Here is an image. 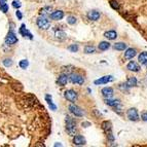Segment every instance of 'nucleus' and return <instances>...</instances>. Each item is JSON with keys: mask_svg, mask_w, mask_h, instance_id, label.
<instances>
[{"mask_svg": "<svg viewBox=\"0 0 147 147\" xmlns=\"http://www.w3.org/2000/svg\"><path fill=\"white\" fill-rule=\"evenodd\" d=\"M66 131L70 136H75L76 133H77L76 122L70 116L66 117Z\"/></svg>", "mask_w": 147, "mask_h": 147, "instance_id": "obj_1", "label": "nucleus"}, {"mask_svg": "<svg viewBox=\"0 0 147 147\" xmlns=\"http://www.w3.org/2000/svg\"><path fill=\"white\" fill-rule=\"evenodd\" d=\"M36 25H37V27L41 30H47L48 28H50V22L44 15H40L36 20Z\"/></svg>", "mask_w": 147, "mask_h": 147, "instance_id": "obj_2", "label": "nucleus"}, {"mask_svg": "<svg viewBox=\"0 0 147 147\" xmlns=\"http://www.w3.org/2000/svg\"><path fill=\"white\" fill-rule=\"evenodd\" d=\"M102 129L104 130V132L107 134V137L110 141L114 140V137L112 135V125L110 122H103L102 123Z\"/></svg>", "mask_w": 147, "mask_h": 147, "instance_id": "obj_3", "label": "nucleus"}, {"mask_svg": "<svg viewBox=\"0 0 147 147\" xmlns=\"http://www.w3.org/2000/svg\"><path fill=\"white\" fill-rule=\"evenodd\" d=\"M16 42H18V37H16L15 33L12 30H10L9 32L7 33V35L5 37V44H7V45H14Z\"/></svg>", "mask_w": 147, "mask_h": 147, "instance_id": "obj_4", "label": "nucleus"}, {"mask_svg": "<svg viewBox=\"0 0 147 147\" xmlns=\"http://www.w3.org/2000/svg\"><path fill=\"white\" fill-rule=\"evenodd\" d=\"M68 76H69V80H70L72 83H76V84L81 85L84 82L83 76H81L78 73H71L70 75H68Z\"/></svg>", "mask_w": 147, "mask_h": 147, "instance_id": "obj_5", "label": "nucleus"}, {"mask_svg": "<svg viewBox=\"0 0 147 147\" xmlns=\"http://www.w3.org/2000/svg\"><path fill=\"white\" fill-rule=\"evenodd\" d=\"M68 108H69V111H70L74 116H76V117H81V116H83V111L81 110V108H79L77 105L71 104V105H69Z\"/></svg>", "mask_w": 147, "mask_h": 147, "instance_id": "obj_6", "label": "nucleus"}, {"mask_svg": "<svg viewBox=\"0 0 147 147\" xmlns=\"http://www.w3.org/2000/svg\"><path fill=\"white\" fill-rule=\"evenodd\" d=\"M127 116L132 122H137L139 119V114H138V111L136 108H130L127 111Z\"/></svg>", "mask_w": 147, "mask_h": 147, "instance_id": "obj_7", "label": "nucleus"}, {"mask_svg": "<svg viewBox=\"0 0 147 147\" xmlns=\"http://www.w3.org/2000/svg\"><path fill=\"white\" fill-rule=\"evenodd\" d=\"M64 97L70 102H75L77 100V97H78V95H77V93L74 91V90H68L65 92L64 94Z\"/></svg>", "mask_w": 147, "mask_h": 147, "instance_id": "obj_8", "label": "nucleus"}, {"mask_svg": "<svg viewBox=\"0 0 147 147\" xmlns=\"http://www.w3.org/2000/svg\"><path fill=\"white\" fill-rule=\"evenodd\" d=\"M113 80V76L112 75H106V76H103V77H100L99 79L95 80V84L96 85H101V84H106L110 81Z\"/></svg>", "mask_w": 147, "mask_h": 147, "instance_id": "obj_9", "label": "nucleus"}, {"mask_svg": "<svg viewBox=\"0 0 147 147\" xmlns=\"http://www.w3.org/2000/svg\"><path fill=\"white\" fill-rule=\"evenodd\" d=\"M19 32H20V34H21L22 36L27 37V38H29L30 40H32V39H33V35H32V33H31L28 29H26V25H25V24H22V25H21V28H20Z\"/></svg>", "mask_w": 147, "mask_h": 147, "instance_id": "obj_10", "label": "nucleus"}, {"mask_svg": "<svg viewBox=\"0 0 147 147\" xmlns=\"http://www.w3.org/2000/svg\"><path fill=\"white\" fill-rule=\"evenodd\" d=\"M102 96L106 98V99H109V98H112L114 95V91L112 88H110V86H106V88L102 89Z\"/></svg>", "mask_w": 147, "mask_h": 147, "instance_id": "obj_11", "label": "nucleus"}, {"mask_svg": "<svg viewBox=\"0 0 147 147\" xmlns=\"http://www.w3.org/2000/svg\"><path fill=\"white\" fill-rule=\"evenodd\" d=\"M73 144L74 145H77V146H81V145H84L86 143V140L85 138L81 135H76V136H73Z\"/></svg>", "mask_w": 147, "mask_h": 147, "instance_id": "obj_12", "label": "nucleus"}, {"mask_svg": "<svg viewBox=\"0 0 147 147\" xmlns=\"http://www.w3.org/2000/svg\"><path fill=\"white\" fill-rule=\"evenodd\" d=\"M49 18L54 21H60L64 18V12L62 10H55L49 14Z\"/></svg>", "mask_w": 147, "mask_h": 147, "instance_id": "obj_13", "label": "nucleus"}, {"mask_svg": "<svg viewBox=\"0 0 147 147\" xmlns=\"http://www.w3.org/2000/svg\"><path fill=\"white\" fill-rule=\"evenodd\" d=\"M86 16H88V19H89L90 21L96 22V21H98V20L100 19L101 14H100V12H99V11H97V10H91V11H89V12H88Z\"/></svg>", "mask_w": 147, "mask_h": 147, "instance_id": "obj_14", "label": "nucleus"}, {"mask_svg": "<svg viewBox=\"0 0 147 147\" xmlns=\"http://www.w3.org/2000/svg\"><path fill=\"white\" fill-rule=\"evenodd\" d=\"M127 69L130 71H133V72H139L140 71V66L138 65L135 61H131L127 65Z\"/></svg>", "mask_w": 147, "mask_h": 147, "instance_id": "obj_15", "label": "nucleus"}, {"mask_svg": "<svg viewBox=\"0 0 147 147\" xmlns=\"http://www.w3.org/2000/svg\"><path fill=\"white\" fill-rule=\"evenodd\" d=\"M68 81H69V76L67 74H61V75L59 76L58 80H57V82L59 83V85H61V86L66 85Z\"/></svg>", "mask_w": 147, "mask_h": 147, "instance_id": "obj_16", "label": "nucleus"}, {"mask_svg": "<svg viewBox=\"0 0 147 147\" xmlns=\"http://www.w3.org/2000/svg\"><path fill=\"white\" fill-rule=\"evenodd\" d=\"M137 55V50L135 48H128L125 53V58L127 60H132Z\"/></svg>", "mask_w": 147, "mask_h": 147, "instance_id": "obj_17", "label": "nucleus"}, {"mask_svg": "<svg viewBox=\"0 0 147 147\" xmlns=\"http://www.w3.org/2000/svg\"><path fill=\"white\" fill-rule=\"evenodd\" d=\"M104 36L108 39V40H114L116 37H117V33L116 31L114 30H109V31H106L104 33Z\"/></svg>", "mask_w": 147, "mask_h": 147, "instance_id": "obj_18", "label": "nucleus"}, {"mask_svg": "<svg viewBox=\"0 0 147 147\" xmlns=\"http://www.w3.org/2000/svg\"><path fill=\"white\" fill-rule=\"evenodd\" d=\"M105 104L110 106V107H117V106H120V101L119 100H111V98L109 99H106L105 100Z\"/></svg>", "mask_w": 147, "mask_h": 147, "instance_id": "obj_19", "label": "nucleus"}, {"mask_svg": "<svg viewBox=\"0 0 147 147\" xmlns=\"http://www.w3.org/2000/svg\"><path fill=\"white\" fill-rule=\"evenodd\" d=\"M45 101L47 102V104H48L50 110H53V111H56V110H57V106L54 104V102H53V97H51L50 95H46V96H45Z\"/></svg>", "mask_w": 147, "mask_h": 147, "instance_id": "obj_20", "label": "nucleus"}, {"mask_svg": "<svg viewBox=\"0 0 147 147\" xmlns=\"http://www.w3.org/2000/svg\"><path fill=\"white\" fill-rule=\"evenodd\" d=\"M138 61H139L140 64L145 65V63L147 62V53L146 51H143V53H141L139 55V57H138Z\"/></svg>", "mask_w": 147, "mask_h": 147, "instance_id": "obj_21", "label": "nucleus"}, {"mask_svg": "<svg viewBox=\"0 0 147 147\" xmlns=\"http://www.w3.org/2000/svg\"><path fill=\"white\" fill-rule=\"evenodd\" d=\"M126 84L129 86V88H133V86H136L137 85V78L136 77H129V79L127 80Z\"/></svg>", "mask_w": 147, "mask_h": 147, "instance_id": "obj_22", "label": "nucleus"}, {"mask_svg": "<svg viewBox=\"0 0 147 147\" xmlns=\"http://www.w3.org/2000/svg\"><path fill=\"white\" fill-rule=\"evenodd\" d=\"M55 36L58 40H64L66 38V33L62 30H57L55 33Z\"/></svg>", "mask_w": 147, "mask_h": 147, "instance_id": "obj_23", "label": "nucleus"}, {"mask_svg": "<svg viewBox=\"0 0 147 147\" xmlns=\"http://www.w3.org/2000/svg\"><path fill=\"white\" fill-rule=\"evenodd\" d=\"M51 7L50 6H45V7H43L42 9H40V11H39V14L40 15H44V16H46V15H49L51 12Z\"/></svg>", "mask_w": 147, "mask_h": 147, "instance_id": "obj_24", "label": "nucleus"}, {"mask_svg": "<svg viewBox=\"0 0 147 147\" xmlns=\"http://www.w3.org/2000/svg\"><path fill=\"white\" fill-rule=\"evenodd\" d=\"M99 49L100 50H107L109 47H110V43L108 41H101L98 45Z\"/></svg>", "mask_w": 147, "mask_h": 147, "instance_id": "obj_25", "label": "nucleus"}, {"mask_svg": "<svg viewBox=\"0 0 147 147\" xmlns=\"http://www.w3.org/2000/svg\"><path fill=\"white\" fill-rule=\"evenodd\" d=\"M113 48L116 50H125L127 48V44L125 42H116L113 45Z\"/></svg>", "mask_w": 147, "mask_h": 147, "instance_id": "obj_26", "label": "nucleus"}, {"mask_svg": "<svg viewBox=\"0 0 147 147\" xmlns=\"http://www.w3.org/2000/svg\"><path fill=\"white\" fill-rule=\"evenodd\" d=\"M67 23L69 24V25H75L76 24V22H77V19L75 18L74 15H69V16H67Z\"/></svg>", "mask_w": 147, "mask_h": 147, "instance_id": "obj_27", "label": "nucleus"}, {"mask_svg": "<svg viewBox=\"0 0 147 147\" xmlns=\"http://www.w3.org/2000/svg\"><path fill=\"white\" fill-rule=\"evenodd\" d=\"M19 66L22 68V69H27L28 66H29V62H28V60H21L20 63H19Z\"/></svg>", "mask_w": 147, "mask_h": 147, "instance_id": "obj_28", "label": "nucleus"}, {"mask_svg": "<svg viewBox=\"0 0 147 147\" xmlns=\"http://www.w3.org/2000/svg\"><path fill=\"white\" fill-rule=\"evenodd\" d=\"M95 50H96V48H95L93 45L84 46V53L85 54H93V53H95Z\"/></svg>", "mask_w": 147, "mask_h": 147, "instance_id": "obj_29", "label": "nucleus"}, {"mask_svg": "<svg viewBox=\"0 0 147 147\" xmlns=\"http://www.w3.org/2000/svg\"><path fill=\"white\" fill-rule=\"evenodd\" d=\"M2 64H3L6 68H8V67L12 66V60L9 59V58H6V59H4L3 61H2Z\"/></svg>", "mask_w": 147, "mask_h": 147, "instance_id": "obj_30", "label": "nucleus"}, {"mask_svg": "<svg viewBox=\"0 0 147 147\" xmlns=\"http://www.w3.org/2000/svg\"><path fill=\"white\" fill-rule=\"evenodd\" d=\"M110 6L113 8L114 10H119V4H118V2L117 1H115V0H111L110 1Z\"/></svg>", "mask_w": 147, "mask_h": 147, "instance_id": "obj_31", "label": "nucleus"}, {"mask_svg": "<svg viewBox=\"0 0 147 147\" xmlns=\"http://www.w3.org/2000/svg\"><path fill=\"white\" fill-rule=\"evenodd\" d=\"M11 5H12L13 8H15V9H19V8L22 6V3H21L20 0H13L12 3H11Z\"/></svg>", "mask_w": 147, "mask_h": 147, "instance_id": "obj_32", "label": "nucleus"}, {"mask_svg": "<svg viewBox=\"0 0 147 147\" xmlns=\"http://www.w3.org/2000/svg\"><path fill=\"white\" fill-rule=\"evenodd\" d=\"M68 49L72 51V53H76V51H78V45L74 43V44H71L70 46H68Z\"/></svg>", "mask_w": 147, "mask_h": 147, "instance_id": "obj_33", "label": "nucleus"}, {"mask_svg": "<svg viewBox=\"0 0 147 147\" xmlns=\"http://www.w3.org/2000/svg\"><path fill=\"white\" fill-rule=\"evenodd\" d=\"M0 10H1L3 13H6V12L8 11V5H7L6 3L1 4V5H0Z\"/></svg>", "mask_w": 147, "mask_h": 147, "instance_id": "obj_34", "label": "nucleus"}, {"mask_svg": "<svg viewBox=\"0 0 147 147\" xmlns=\"http://www.w3.org/2000/svg\"><path fill=\"white\" fill-rule=\"evenodd\" d=\"M119 89L122 90L123 92H127V91H128L130 88H129V86H128L127 84H120V85H119Z\"/></svg>", "mask_w": 147, "mask_h": 147, "instance_id": "obj_35", "label": "nucleus"}, {"mask_svg": "<svg viewBox=\"0 0 147 147\" xmlns=\"http://www.w3.org/2000/svg\"><path fill=\"white\" fill-rule=\"evenodd\" d=\"M15 15H16V18H18L19 20H22V19H23V13H22L19 9H16V11H15Z\"/></svg>", "mask_w": 147, "mask_h": 147, "instance_id": "obj_36", "label": "nucleus"}, {"mask_svg": "<svg viewBox=\"0 0 147 147\" xmlns=\"http://www.w3.org/2000/svg\"><path fill=\"white\" fill-rule=\"evenodd\" d=\"M141 118L143 122H147V112H143L142 115H141Z\"/></svg>", "mask_w": 147, "mask_h": 147, "instance_id": "obj_37", "label": "nucleus"}, {"mask_svg": "<svg viewBox=\"0 0 147 147\" xmlns=\"http://www.w3.org/2000/svg\"><path fill=\"white\" fill-rule=\"evenodd\" d=\"M81 126H82L83 128H88L89 126H91V124H90V123H82Z\"/></svg>", "mask_w": 147, "mask_h": 147, "instance_id": "obj_38", "label": "nucleus"}, {"mask_svg": "<svg viewBox=\"0 0 147 147\" xmlns=\"http://www.w3.org/2000/svg\"><path fill=\"white\" fill-rule=\"evenodd\" d=\"M6 1H7V0H0V5L3 4V3H6Z\"/></svg>", "mask_w": 147, "mask_h": 147, "instance_id": "obj_39", "label": "nucleus"}, {"mask_svg": "<svg viewBox=\"0 0 147 147\" xmlns=\"http://www.w3.org/2000/svg\"><path fill=\"white\" fill-rule=\"evenodd\" d=\"M55 146H62V144H61V143H56Z\"/></svg>", "mask_w": 147, "mask_h": 147, "instance_id": "obj_40", "label": "nucleus"}, {"mask_svg": "<svg viewBox=\"0 0 147 147\" xmlns=\"http://www.w3.org/2000/svg\"><path fill=\"white\" fill-rule=\"evenodd\" d=\"M145 65H146V67H147V62H146V63H145Z\"/></svg>", "mask_w": 147, "mask_h": 147, "instance_id": "obj_41", "label": "nucleus"}]
</instances>
